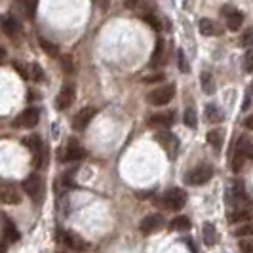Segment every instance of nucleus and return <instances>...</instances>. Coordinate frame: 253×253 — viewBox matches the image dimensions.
I'll use <instances>...</instances> for the list:
<instances>
[{"label": "nucleus", "instance_id": "nucleus-22", "mask_svg": "<svg viewBox=\"0 0 253 253\" xmlns=\"http://www.w3.org/2000/svg\"><path fill=\"white\" fill-rule=\"evenodd\" d=\"M236 152L242 154L246 160H252L253 158V143L250 139H244V137H242V139L238 141V145H236Z\"/></svg>", "mask_w": 253, "mask_h": 253}, {"label": "nucleus", "instance_id": "nucleus-41", "mask_svg": "<svg viewBox=\"0 0 253 253\" xmlns=\"http://www.w3.org/2000/svg\"><path fill=\"white\" fill-rule=\"evenodd\" d=\"M244 126L248 127V129H253V114H252V116H248V118H246V122H244Z\"/></svg>", "mask_w": 253, "mask_h": 253}, {"label": "nucleus", "instance_id": "nucleus-28", "mask_svg": "<svg viewBox=\"0 0 253 253\" xmlns=\"http://www.w3.org/2000/svg\"><path fill=\"white\" fill-rule=\"evenodd\" d=\"M171 228H173V230H189L190 228L189 217H175V219L171 221Z\"/></svg>", "mask_w": 253, "mask_h": 253}, {"label": "nucleus", "instance_id": "nucleus-34", "mask_svg": "<svg viewBox=\"0 0 253 253\" xmlns=\"http://www.w3.org/2000/svg\"><path fill=\"white\" fill-rule=\"evenodd\" d=\"M244 71L253 73V48L246 51V55H244Z\"/></svg>", "mask_w": 253, "mask_h": 253}, {"label": "nucleus", "instance_id": "nucleus-25", "mask_svg": "<svg viewBox=\"0 0 253 253\" xmlns=\"http://www.w3.org/2000/svg\"><path fill=\"white\" fill-rule=\"evenodd\" d=\"M202 234H204V242L208 246H215L217 244V230L211 223H206L202 228Z\"/></svg>", "mask_w": 253, "mask_h": 253}, {"label": "nucleus", "instance_id": "nucleus-6", "mask_svg": "<svg viewBox=\"0 0 253 253\" xmlns=\"http://www.w3.org/2000/svg\"><path fill=\"white\" fill-rule=\"evenodd\" d=\"M156 141L164 147V151L168 152L169 156H175V154H177L179 141L171 131H158V133H156Z\"/></svg>", "mask_w": 253, "mask_h": 253}, {"label": "nucleus", "instance_id": "nucleus-9", "mask_svg": "<svg viewBox=\"0 0 253 253\" xmlns=\"http://www.w3.org/2000/svg\"><path fill=\"white\" fill-rule=\"evenodd\" d=\"M0 198H2V202L10 204V206L21 202V196H19V192L15 189V185H13V183H8V181H4V183L0 185Z\"/></svg>", "mask_w": 253, "mask_h": 253}, {"label": "nucleus", "instance_id": "nucleus-40", "mask_svg": "<svg viewBox=\"0 0 253 253\" xmlns=\"http://www.w3.org/2000/svg\"><path fill=\"white\" fill-rule=\"evenodd\" d=\"M240 248H242V252L244 253H253V246L250 244V242H242Z\"/></svg>", "mask_w": 253, "mask_h": 253}, {"label": "nucleus", "instance_id": "nucleus-8", "mask_svg": "<svg viewBox=\"0 0 253 253\" xmlns=\"http://www.w3.org/2000/svg\"><path fill=\"white\" fill-rule=\"evenodd\" d=\"M164 227V217L158 215V213H152V215H147L143 221H141V232L143 234H152V232H156V230H160V228Z\"/></svg>", "mask_w": 253, "mask_h": 253}, {"label": "nucleus", "instance_id": "nucleus-31", "mask_svg": "<svg viewBox=\"0 0 253 253\" xmlns=\"http://www.w3.org/2000/svg\"><path fill=\"white\" fill-rule=\"evenodd\" d=\"M246 162H248V160H246L242 154L234 152V158H232V171H234V173L242 171V168H244V164H246Z\"/></svg>", "mask_w": 253, "mask_h": 253}, {"label": "nucleus", "instance_id": "nucleus-4", "mask_svg": "<svg viewBox=\"0 0 253 253\" xmlns=\"http://www.w3.org/2000/svg\"><path fill=\"white\" fill-rule=\"evenodd\" d=\"M185 202H187V192H185V190L171 189L164 194V206L168 210H171V211L181 210V208L185 206Z\"/></svg>", "mask_w": 253, "mask_h": 253}, {"label": "nucleus", "instance_id": "nucleus-14", "mask_svg": "<svg viewBox=\"0 0 253 253\" xmlns=\"http://www.w3.org/2000/svg\"><path fill=\"white\" fill-rule=\"evenodd\" d=\"M93 114H95V109H91V107H84V109H82L80 113L76 114L75 122H73L75 129H78V131L86 129V126L89 124V120L93 118Z\"/></svg>", "mask_w": 253, "mask_h": 253}, {"label": "nucleus", "instance_id": "nucleus-33", "mask_svg": "<svg viewBox=\"0 0 253 253\" xmlns=\"http://www.w3.org/2000/svg\"><path fill=\"white\" fill-rule=\"evenodd\" d=\"M31 78L35 80V82H42L44 80V73H42V69H40V65L38 63H33L31 65Z\"/></svg>", "mask_w": 253, "mask_h": 253}, {"label": "nucleus", "instance_id": "nucleus-11", "mask_svg": "<svg viewBox=\"0 0 253 253\" xmlns=\"http://www.w3.org/2000/svg\"><path fill=\"white\" fill-rule=\"evenodd\" d=\"M63 240H65V244L76 253L88 252V248H89L88 242H84L78 234H73V232H63Z\"/></svg>", "mask_w": 253, "mask_h": 253}, {"label": "nucleus", "instance_id": "nucleus-27", "mask_svg": "<svg viewBox=\"0 0 253 253\" xmlns=\"http://www.w3.org/2000/svg\"><path fill=\"white\" fill-rule=\"evenodd\" d=\"M40 48L51 57H59V48L55 44H51L50 40H46V38H40Z\"/></svg>", "mask_w": 253, "mask_h": 253}, {"label": "nucleus", "instance_id": "nucleus-3", "mask_svg": "<svg viewBox=\"0 0 253 253\" xmlns=\"http://www.w3.org/2000/svg\"><path fill=\"white\" fill-rule=\"evenodd\" d=\"M23 190H25L35 202H40L42 200V192H44V181H42L40 175L33 173V175H29L23 181Z\"/></svg>", "mask_w": 253, "mask_h": 253}, {"label": "nucleus", "instance_id": "nucleus-29", "mask_svg": "<svg viewBox=\"0 0 253 253\" xmlns=\"http://www.w3.org/2000/svg\"><path fill=\"white\" fill-rule=\"evenodd\" d=\"M252 234H253V223H242V227L234 230V236H238V238H246V236H252Z\"/></svg>", "mask_w": 253, "mask_h": 253}, {"label": "nucleus", "instance_id": "nucleus-38", "mask_svg": "<svg viewBox=\"0 0 253 253\" xmlns=\"http://www.w3.org/2000/svg\"><path fill=\"white\" fill-rule=\"evenodd\" d=\"M61 61L65 65V71L67 73H73V61H71V57L69 55H61Z\"/></svg>", "mask_w": 253, "mask_h": 253}, {"label": "nucleus", "instance_id": "nucleus-5", "mask_svg": "<svg viewBox=\"0 0 253 253\" xmlns=\"http://www.w3.org/2000/svg\"><path fill=\"white\" fill-rule=\"evenodd\" d=\"M25 145L27 149L33 152V156H35V168H42L44 160H46V152H44V145H42L40 137L38 135H31V137L25 139Z\"/></svg>", "mask_w": 253, "mask_h": 253}, {"label": "nucleus", "instance_id": "nucleus-10", "mask_svg": "<svg viewBox=\"0 0 253 253\" xmlns=\"http://www.w3.org/2000/svg\"><path fill=\"white\" fill-rule=\"evenodd\" d=\"M84 158H86L84 147H80V143H76L75 139L69 141L67 151H65V154H63V160H67V162H80V160H84Z\"/></svg>", "mask_w": 253, "mask_h": 253}, {"label": "nucleus", "instance_id": "nucleus-21", "mask_svg": "<svg viewBox=\"0 0 253 253\" xmlns=\"http://www.w3.org/2000/svg\"><path fill=\"white\" fill-rule=\"evenodd\" d=\"M4 238L8 242L19 240V230L15 228V223H12L10 217H4Z\"/></svg>", "mask_w": 253, "mask_h": 253}, {"label": "nucleus", "instance_id": "nucleus-20", "mask_svg": "<svg viewBox=\"0 0 253 253\" xmlns=\"http://www.w3.org/2000/svg\"><path fill=\"white\" fill-rule=\"evenodd\" d=\"M200 33H202L204 37H213V35H219L221 33V29L217 27V23L213 19H208V17H204L200 19Z\"/></svg>", "mask_w": 253, "mask_h": 253}, {"label": "nucleus", "instance_id": "nucleus-32", "mask_svg": "<svg viewBox=\"0 0 253 253\" xmlns=\"http://www.w3.org/2000/svg\"><path fill=\"white\" fill-rule=\"evenodd\" d=\"M240 44L246 46V48H252L253 46V27L244 31V35H242V38H240Z\"/></svg>", "mask_w": 253, "mask_h": 253}, {"label": "nucleus", "instance_id": "nucleus-13", "mask_svg": "<svg viewBox=\"0 0 253 253\" xmlns=\"http://www.w3.org/2000/svg\"><path fill=\"white\" fill-rule=\"evenodd\" d=\"M223 13L227 17L228 31H238L242 27V23H244V15L238 10H234V8H223Z\"/></svg>", "mask_w": 253, "mask_h": 253}, {"label": "nucleus", "instance_id": "nucleus-7", "mask_svg": "<svg viewBox=\"0 0 253 253\" xmlns=\"http://www.w3.org/2000/svg\"><path fill=\"white\" fill-rule=\"evenodd\" d=\"M75 95H76V88L75 84H65L61 91H59V95H57V99H55V107L57 109H69L73 101H75Z\"/></svg>", "mask_w": 253, "mask_h": 253}, {"label": "nucleus", "instance_id": "nucleus-24", "mask_svg": "<svg viewBox=\"0 0 253 253\" xmlns=\"http://www.w3.org/2000/svg\"><path fill=\"white\" fill-rule=\"evenodd\" d=\"M37 4H38V0H17V6H19V10H21V13H23L25 17H33V15H35Z\"/></svg>", "mask_w": 253, "mask_h": 253}, {"label": "nucleus", "instance_id": "nucleus-17", "mask_svg": "<svg viewBox=\"0 0 253 253\" xmlns=\"http://www.w3.org/2000/svg\"><path fill=\"white\" fill-rule=\"evenodd\" d=\"M149 124L156 127H168L173 124V113H160V114H152L149 118Z\"/></svg>", "mask_w": 253, "mask_h": 253}, {"label": "nucleus", "instance_id": "nucleus-23", "mask_svg": "<svg viewBox=\"0 0 253 253\" xmlns=\"http://www.w3.org/2000/svg\"><path fill=\"white\" fill-rule=\"evenodd\" d=\"M206 118H208V122L217 124V122H223L225 114H223V111H221L217 105H208V107H206Z\"/></svg>", "mask_w": 253, "mask_h": 253}, {"label": "nucleus", "instance_id": "nucleus-30", "mask_svg": "<svg viewBox=\"0 0 253 253\" xmlns=\"http://www.w3.org/2000/svg\"><path fill=\"white\" fill-rule=\"evenodd\" d=\"M183 120H185V124L189 127H196V124H198V120H196V111L194 109H187L185 111V116H183Z\"/></svg>", "mask_w": 253, "mask_h": 253}, {"label": "nucleus", "instance_id": "nucleus-42", "mask_svg": "<svg viewBox=\"0 0 253 253\" xmlns=\"http://www.w3.org/2000/svg\"><path fill=\"white\" fill-rule=\"evenodd\" d=\"M158 80H162V75H156V76H149V78H145V82H158Z\"/></svg>", "mask_w": 253, "mask_h": 253}, {"label": "nucleus", "instance_id": "nucleus-16", "mask_svg": "<svg viewBox=\"0 0 253 253\" xmlns=\"http://www.w3.org/2000/svg\"><path fill=\"white\" fill-rule=\"evenodd\" d=\"M253 219V210L250 208H236L232 213H228L230 223H250Z\"/></svg>", "mask_w": 253, "mask_h": 253}, {"label": "nucleus", "instance_id": "nucleus-2", "mask_svg": "<svg viewBox=\"0 0 253 253\" xmlns=\"http://www.w3.org/2000/svg\"><path fill=\"white\" fill-rule=\"evenodd\" d=\"M173 95H175V86L173 84H164V86H158V88L152 89L147 95V101L151 105H166V103L173 99Z\"/></svg>", "mask_w": 253, "mask_h": 253}, {"label": "nucleus", "instance_id": "nucleus-35", "mask_svg": "<svg viewBox=\"0 0 253 253\" xmlns=\"http://www.w3.org/2000/svg\"><path fill=\"white\" fill-rule=\"evenodd\" d=\"M13 69H15L17 73H19V76H21V78H25V80L29 78V76H31V73H27L29 69H27V67L23 63H19V61H13Z\"/></svg>", "mask_w": 253, "mask_h": 253}, {"label": "nucleus", "instance_id": "nucleus-19", "mask_svg": "<svg viewBox=\"0 0 253 253\" xmlns=\"http://www.w3.org/2000/svg\"><path fill=\"white\" fill-rule=\"evenodd\" d=\"M206 141L210 143V147H213V149H217V151H219V149L223 147V141H225V131H223V129H219V127H215V129L208 131Z\"/></svg>", "mask_w": 253, "mask_h": 253}, {"label": "nucleus", "instance_id": "nucleus-12", "mask_svg": "<svg viewBox=\"0 0 253 253\" xmlns=\"http://www.w3.org/2000/svg\"><path fill=\"white\" fill-rule=\"evenodd\" d=\"M38 118H40V113H38V109L31 107V109H27V111H23V113L19 114V118H17V126L35 127L38 124Z\"/></svg>", "mask_w": 253, "mask_h": 253}, {"label": "nucleus", "instance_id": "nucleus-1", "mask_svg": "<svg viewBox=\"0 0 253 253\" xmlns=\"http://www.w3.org/2000/svg\"><path fill=\"white\" fill-rule=\"evenodd\" d=\"M211 177H213V166L200 164L198 168H194L192 171L187 173V183L192 187H198V185H206Z\"/></svg>", "mask_w": 253, "mask_h": 253}, {"label": "nucleus", "instance_id": "nucleus-36", "mask_svg": "<svg viewBox=\"0 0 253 253\" xmlns=\"http://www.w3.org/2000/svg\"><path fill=\"white\" fill-rule=\"evenodd\" d=\"M179 69H181V73H190V67L187 63V57H185L183 50H179Z\"/></svg>", "mask_w": 253, "mask_h": 253}, {"label": "nucleus", "instance_id": "nucleus-15", "mask_svg": "<svg viewBox=\"0 0 253 253\" xmlns=\"http://www.w3.org/2000/svg\"><path fill=\"white\" fill-rule=\"evenodd\" d=\"M2 31L8 35L10 38H17L21 35V25H19V21L12 17V15H6L4 19H2Z\"/></svg>", "mask_w": 253, "mask_h": 253}, {"label": "nucleus", "instance_id": "nucleus-26", "mask_svg": "<svg viewBox=\"0 0 253 253\" xmlns=\"http://www.w3.org/2000/svg\"><path fill=\"white\" fill-rule=\"evenodd\" d=\"M202 89L208 93V95H211V93L215 91V82H213V76L210 75L208 71H204V73H202Z\"/></svg>", "mask_w": 253, "mask_h": 253}, {"label": "nucleus", "instance_id": "nucleus-39", "mask_svg": "<svg viewBox=\"0 0 253 253\" xmlns=\"http://www.w3.org/2000/svg\"><path fill=\"white\" fill-rule=\"evenodd\" d=\"M93 2H95V6H97L99 10H103V12L109 10V6H111V0H93Z\"/></svg>", "mask_w": 253, "mask_h": 253}, {"label": "nucleus", "instance_id": "nucleus-18", "mask_svg": "<svg viewBox=\"0 0 253 253\" xmlns=\"http://www.w3.org/2000/svg\"><path fill=\"white\" fill-rule=\"evenodd\" d=\"M162 63H164V40L158 38V40H156V48L152 51L151 67L152 69H158V67H162Z\"/></svg>", "mask_w": 253, "mask_h": 253}, {"label": "nucleus", "instance_id": "nucleus-37", "mask_svg": "<svg viewBox=\"0 0 253 253\" xmlns=\"http://www.w3.org/2000/svg\"><path fill=\"white\" fill-rule=\"evenodd\" d=\"M145 21H147V23H151V27H154L156 31L160 29V25H158V19H156L154 15H151V13H145Z\"/></svg>", "mask_w": 253, "mask_h": 253}]
</instances>
